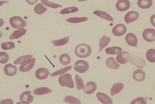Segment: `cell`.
Here are the masks:
<instances>
[{
	"mask_svg": "<svg viewBox=\"0 0 155 104\" xmlns=\"http://www.w3.org/2000/svg\"><path fill=\"white\" fill-rule=\"evenodd\" d=\"M74 52L77 57L80 58H86L91 54L92 49L89 45L82 43L76 47Z\"/></svg>",
	"mask_w": 155,
	"mask_h": 104,
	"instance_id": "1",
	"label": "cell"
},
{
	"mask_svg": "<svg viewBox=\"0 0 155 104\" xmlns=\"http://www.w3.org/2000/svg\"><path fill=\"white\" fill-rule=\"evenodd\" d=\"M58 82L62 87H67L71 88L74 87V82L72 79V76L68 73L60 76Z\"/></svg>",
	"mask_w": 155,
	"mask_h": 104,
	"instance_id": "2",
	"label": "cell"
},
{
	"mask_svg": "<svg viewBox=\"0 0 155 104\" xmlns=\"http://www.w3.org/2000/svg\"><path fill=\"white\" fill-rule=\"evenodd\" d=\"M9 21L12 26L15 29L23 28L27 25L26 21L19 16H13L10 18Z\"/></svg>",
	"mask_w": 155,
	"mask_h": 104,
	"instance_id": "3",
	"label": "cell"
},
{
	"mask_svg": "<svg viewBox=\"0 0 155 104\" xmlns=\"http://www.w3.org/2000/svg\"><path fill=\"white\" fill-rule=\"evenodd\" d=\"M89 64L87 61L84 60H78L74 64V69L76 72L80 73H84L88 70Z\"/></svg>",
	"mask_w": 155,
	"mask_h": 104,
	"instance_id": "4",
	"label": "cell"
},
{
	"mask_svg": "<svg viewBox=\"0 0 155 104\" xmlns=\"http://www.w3.org/2000/svg\"><path fill=\"white\" fill-rule=\"evenodd\" d=\"M129 61L133 65L140 69H143L145 65V60L142 57L132 56L130 57Z\"/></svg>",
	"mask_w": 155,
	"mask_h": 104,
	"instance_id": "5",
	"label": "cell"
},
{
	"mask_svg": "<svg viewBox=\"0 0 155 104\" xmlns=\"http://www.w3.org/2000/svg\"><path fill=\"white\" fill-rule=\"evenodd\" d=\"M36 62V59L32 58L25 61L21 64L19 68V70L21 72H27L31 70L33 68Z\"/></svg>",
	"mask_w": 155,
	"mask_h": 104,
	"instance_id": "6",
	"label": "cell"
},
{
	"mask_svg": "<svg viewBox=\"0 0 155 104\" xmlns=\"http://www.w3.org/2000/svg\"><path fill=\"white\" fill-rule=\"evenodd\" d=\"M142 36L147 42H153L155 40V29H146L143 33Z\"/></svg>",
	"mask_w": 155,
	"mask_h": 104,
	"instance_id": "7",
	"label": "cell"
},
{
	"mask_svg": "<svg viewBox=\"0 0 155 104\" xmlns=\"http://www.w3.org/2000/svg\"><path fill=\"white\" fill-rule=\"evenodd\" d=\"M127 30V27L124 24H119L116 25L113 28L112 33L116 36H120L124 35Z\"/></svg>",
	"mask_w": 155,
	"mask_h": 104,
	"instance_id": "8",
	"label": "cell"
},
{
	"mask_svg": "<svg viewBox=\"0 0 155 104\" xmlns=\"http://www.w3.org/2000/svg\"><path fill=\"white\" fill-rule=\"evenodd\" d=\"M139 17V13L136 11H130L125 15L124 20L127 24L135 21Z\"/></svg>",
	"mask_w": 155,
	"mask_h": 104,
	"instance_id": "9",
	"label": "cell"
},
{
	"mask_svg": "<svg viewBox=\"0 0 155 104\" xmlns=\"http://www.w3.org/2000/svg\"><path fill=\"white\" fill-rule=\"evenodd\" d=\"M20 100L23 104H28L32 102L34 97L31 95V91H26L23 92L20 95Z\"/></svg>",
	"mask_w": 155,
	"mask_h": 104,
	"instance_id": "10",
	"label": "cell"
},
{
	"mask_svg": "<svg viewBox=\"0 0 155 104\" xmlns=\"http://www.w3.org/2000/svg\"><path fill=\"white\" fill-rule=\"evenodd\" d=\"M130 3L128 0H119L116 5L117 9L119 12H125L130 8Z\"/></svg>",
	"mask_w": 155,
	"mask_h": 104,
	"instance_id": "11",
	"label": "cell"
},
{
	"mask_svg": "<svg viewBox=\"0 0 155 104\" xmlns=\"http://www.w3.org/2000/svg\"><path fill=\"white\" fill-rule=\"evenodd\" d=\"M49 75V71L45 68H39L35 73V76L37 78L40 80L47 79Z\"/></svg>",
	"mask_w": 155,
	"mask_h": 104,
	"instance_id": "12",
	"label": "cell"
},
{
	"mask_svg": "<svg viewBox=\"0 0 155 104\" xmlns=\"http://www.w3.org/2000/svg\"><path fill=\"white\" fill-rule=\"evenodd\" d=\"M96 96H97V99L101 103L111 104L113 102L110 97L104 93L97 92Z\"/></svg>",
	"mask_w": 155,
	"mask_h": 104,
	"instance_id": "13",
	"label": "cell"
},
{
	"mask_svg": "<svg viewBox=\"0 0 155 104\" xmlns=\"http://www.w3.org/2000/svg\"><path fill=\"white\" fill-rule=\"evenodd\" d=\"M4 72L8 76H13L17 74V68L15 65H12V64H6L5 66L4 69Z\"/></svg>",
	"mask_w": 155,
	"mask_h": 104,
	"instance_id": "14",
	"label": "cell"
},
{
	"mask_svg": "<svg viewBox=\"0 0 155 104\" xmlns=\"http://www.w3.org/2000/svg\"><path fill=\"white\" fill-rule=\"evenodd\" d=\"M130 57V55L128 52L123 51L117 56L116 60L119 64H125L127 62Z\"/></svg>",
	"mask_w": 155,
	"mask_h": 104,
	"instance_id": "15",
	"label": "cell"
},
{
	"mask_svg": "<svg viewBox=\"0 0 155 104\" xmlns=\"http://www.w3.org/2000/svg\"><path fill=\"white\" fill-rule=\"evenodd\" d=\"M97 89V85L94 81L88 82L83 88L84 92L87 94H91L94 92Z\"/></svg>",
	"mask_w": 155,
	"mask_h": 104,
	"instance_id": "16",
	"label": "cell"
},
{
	"mask_svg": "<svg viewBox=\"0 0 155 104\" xmlns=\"http://www.w3.org/2000/svg\"><path fill=\"white\" fill-rule=\"evenodd\" d=\"M126 41L128 44L133 47H137L138 43V39L136 35L132 33H129L126 35Z\"/></svg>",
	"mask_w": 155,
	"mask_h": 104,
	"instance_id": "17",
	"label": "cell"
},
{
	"mask_svg": "<svg viewBox=\"0 0 155 104\" xmlns=\"http://www.w3.org/2000/svg\"><path fill=\"white\" fill-rule=\"evenodd\" d=\"M133 78L138 81H142L145 79L146 74L141 69H137L134 71L133 75Z\"/></svg>",
	"mask_w": 155,
	"mask_h": 104,
	"instance_id": "18",
	"label": "cell"
},
{
	"mask_svg": "<svg viewBox=\"0 0 155 104\" xmlns=\"http://www.w3.org/2000/svg\"><path fill=\"white\" fill-rule=\"evenodd\" d=\"M52 92V90L48 88L43 87L35 89L32 92V94L34 95H40L49 94Z\"/></svg>",
	"mask_w": 155,
	"mask_h": 104,
	"instance_id": "19",
	"label": "cell"
},
{
	"mask_svg": "<svg viewBox=\"0 0 155 104\" xmlns=\"http://www.w3.org/2000/svg\"><path fill=\"white\" fill-rule=\"evenodd\" d=\"M27 32V29L24 28L18 29L15 31L9 37L10 40L18 39L25 35Z\"/></svg>",
	"mask_w": 155,
	"mask_h": 104,
	"instance_id": "20",
	"label": "cell"
},
{
	"mask_svg": "<svg viewBox=\"0 0 155 104\" xmlns=\"http://www.w3.org/2000/svg\"><path fill=\"white\" fill-rule=\"evenodd\" d=\"M94 14L96 15L102 19H104L110 22H114V19L110 15L108 14L107 12L100 10H96L93 12Z\"/></svg>",
	"mask_w": 155,
	"mask_h": 104,
	"instance_id": "21",
	"label": "cell"
},
{
	"mask_svg": "<svg viewBox=\"0 0 155 104\" xmlns=\"http://www.w3.org/2000/svg\"><path fill=\"white\" fill-rule=\"evenodd\" d=\"M124 87V84L121 83H117L114 84L111 88L110 93L112 96L116 95L120 92L123 89Z\"/></svg>",
	"mask_w": 155,
	"mask_h": 104,
	"instance_id": "22",
	"label": "cell"
},
{
	"mask_svg": "<svg viewBox=\"0 0 155 104\" xmlns=\"http://www.w3.org/2000/svg\"><path fill=\"white\" fill-rule=\"evenodd\" d=\"M106 64L108 68L113 69L119 68L120 65L115 61V59L113 57H109L106 61Z\"/></svg>",
	"mask_w": 155,
	"mask_h": 104,
	"instance_id": "23",
	"label": "cell"
},
{
	"mask_svg": "<svg viewBox=\"0 0 155 104\" xmlns=\"http://www.w3.org/2000/svg\"><path fill=\"white\" fill-rule=\"evenodd\" d=\"M152 3L151 0H138L137 1V5L140 8L145 9L150 8Z\"/></svg>",
	"mask_w": 155,
	"mask_h": 104,
	"instance_id": "24",
	"label": "cell"
},
{
	"mask_svg": "<svg viewBox=\"0 0 155 104\" xmlns=\"http://www.w3.org/2000/svg\"><path fill=\"white\" fill-rule=\"evenodd\" d=\"M69 40V37L67 36L66 37L62 38L58 40H51V43L55 46L58 47L64 46L68 43Z\"/></svg>",
	"mask_w": 155,
	"mask_h": 104,
	"instance_id": "25",
	"label": "cell"
},
{
	"mask_svg": "<svg viewBox=\"0 0 155 104\" xmlns=\"http://www.w3.org/2000/svg\"><path fill=\"white\" fill-rule=\"evenodd\" d=\"M122 50L121 48L118 47H111L107 48L105 49V51L107 54L115 55L119 54L121 52Z\"/></svg>",
	"mask_w": 155,
	"mask_h": 104,
	"instance_id": "26",
	"label": "cell"
},
{
	"mask_svg": "<svg viewBox=\"0 0 155 104\" xmlns=\"http://www.w3.org/2000/svg\"><path fill=\"white\" fill-rule=\"evenodd\" d=\"M111 39L108 37L106 36L105 35H103L102 38L100 39V50L99 52H100L103 48L105 47L110 42Z\"/></svg>",
	"mask_w": 155,
	"mask_h": 104,
	"instance_id": "27",
	"label": "cell"
},
{
	"mask_svg": "<svg viewBox=\"0 0 155 104\" xmlns=\"http://www.w3.org/2000/svg\"><path fill=\"white\" fill-rule=\"evenodd\" d=\"M75 79L76 87L77 89L79 90L83 89L85 87V85L82 78L79 76L78 74H76L75 76Z\"/></svg>",
	"mask_w": 155,
	"mask_h": 104,
	"instance_id": "28",
	"label": "cell"
},
{
	"mask_svg": "<svg viewBox=\"0 0 155 104\" xmlns=\"http://www.w3.org/2000/svg\"><path fill=\"white\" fill-rule=\"evenodd\" d=\"M60 63L64 66H67L70 64L71 58L68 55L66 54H61L59 57Z\"/></svg>",
	"mask_w": 155,
	"mask_h": 104,
	"instance_id": "29",
	"label": "cell"
},
{
	"mask_svg": "<svg viewBox=\"0 0 155 104\" xmlns=\"http://www.w3.org/2000/svg\"><path fill=\"white\" fill-rule=\"evenodd\" d=\"M47 10V8L43 6L40 3L37 4L34 8L35 13L39 15L43 14Z\"/></svg>",
	"mask_w": 155,
	"mask_h": 104,
	"instance_id": "30",
	"label": "cell"
},
{
	"mask_svg": "<svg viewBox=\"0 0 155 104\" xmlns=\"http://www.w3.org/2000/svg\"><path fill=\"white\" fill-rule=\"evenodd\" d=\"M33 57V55H27L22 56L15 60L14 64L15 65L22 64Z\"/></svg>",
	"mask_w": 155,
	"mask_h": 104,
	"instance_id": "31",
	"label": "cell"
},
{
	"mask_svg": "<svg viewBox=\"0 0 155 104\" xmlns=\"http://www.w3.org/2000/svg\"><path fill=\"white\" fill-rule=\"evenodd\" d=\"M64 102L66 103L73 104H81V101L78 98H75L72 96H67L64 100Z\"/></svg>",
	"mask_w": 155,
	"mask_h": 104,
	"instance_id": "32",
	"label": "cell"
},
{
	"mask_svg": "<svg viewBox=\"0 0 155 104\" xmlns=\"http://www.w3.org/2000/svg\"><path fill=\"white\" fill-rule=\"evenodd\" d=\"M155 50L153 49H150L147 50L146 53L147 60L151 63L155 62Z\"/></svg>",
	"mask_w": 155,
	"mask_h": 104,
	"instance_id": "33",
	"label": "cell"
},
{
	"mask_svg": "<svg viewBox=\"0 0 155 104\" xmlns=\"http://www.w3.org/2000/svg\"><path fill=\"white\" fill-rule=\"evenodd\" d=\"M88 20L87 17H71L66 19V21L72 23H78L87 21Z\"/></svg>",
	"mask_w": 155,
	"mask_h": 104,
	"instance_id": "34",
	"label": "cell"
},
{
	"mask_svg": "<svg viewBox=\"0 0 155 104\" xmlns=\"http://www.w3.org/2000/svg\"><path fill=\"white\" fill-rule=\"evenodd\" d=\"M72 67V66H69L67 67L66 68H62V69L56 71L55 72L51 73L50 75V76L55 77L64 74L67 72H68V71L71 69Z\"/></svg>",
	"mask_w": 155,
	"mask_h": 104,
	"instance_id": "35",
	"label": "cell"
},
{
	"mask_svg": "<svg viewBox=\"0 0 155 104\" xmlns=\"http://www.w3.org/2000/svg\"><path fill=\"white\" fill-rule=\"evenodd\" d=\"M79 9L76 7L73 6L71 7L66 8L62 9L60 12V13L62 15H66L70 13H74L78 12Z\"/></svg>",
	"mask_w": 155,
	"mask_h": 104,
	"instance_id": "36",
	"label": "cell"
},
{
	"mask_svg": "<svg viewBox=\"0 0 155 104\" xmlns=\"http://www.w3.org/2000/svg\"><path fill=\"white\" fill-rule=\"evenodd\" d=\"M1 47L5 50H12L15 47V43L12 42H4L1 44Z\"/></svg>",
	"mask_w": 155,
	"mask_h": 104,
	"instance_id": "37",
	"label": "cell"
},
{
	"mask_svg": "<svg viewBox=\"0 0 155 104\" xmlns=\"http://www.w3.org/2000/svg\"><path fill=\"white\" fill-rule=\"evenodd\" d=\"M41 2H42V3L43 4V5H45V6L52 8H54V9H56V8L59 7H62V6L60 5L50 2L48 1L41 0Z\"/></svg>",
	"mask_w": 155,
	"mask_h": 104,
	"instance_id": "38",
	"label": "cell"
},
{
	"mask_svg": "<svg viewBox=\"0 0 155 104\" xmlns=\"http://www.w3.org/2000/svg\"><path fill=\"white\" fill-rule=\"evenodd\" d=\"M9 59L8 54L6 52H2L0 53V62L1 64H6Z\"/></svg>",
	"mask_w": 155,
	"mask_h": 104,
	"instance_id": "39",
	"label": "cell"
},
{
	"mask_svg": "<svg viewBox=\"0 0 155 104\" xmlns=\"http://www.w3.org/2000/svg\"><path fill=\"white\" fill-rule=\"evenodd\" d=\"M147 102L143 97H139L132 101L131 104H146Z\"/></svg>",
	"mask_w": 155,
	"mask_h": 104,
	"instance_id": "40",
	"label": "cell"
},
{
	"mask_svg": "<svg viewBox=\"0 0 155 104\" xmlns=\"http://www.w3.org/2000/svg\"><path fill=\"white\" fill-rule=\"evenodd\" d=\"M1 104H13V101L11 99H5L1 102Z\"/></svg>",
	"mask_w": 155,
	"mask_h": 104,
	"instance_id": "41",
	"label": "cell"
}]
</instances>
